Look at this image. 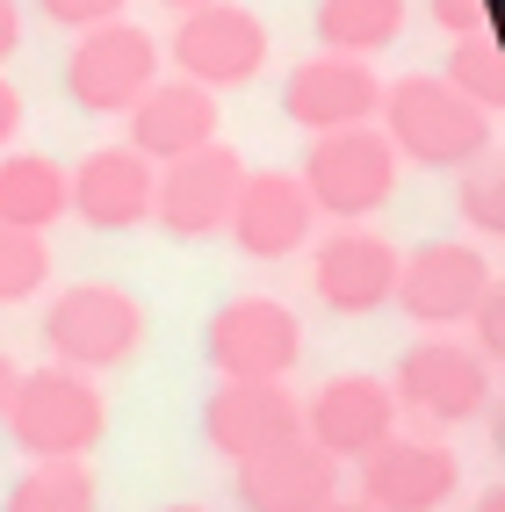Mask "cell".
Here are the masks:
<instances>
[{"label":"cell","mask_w":505,"mask_h":512,"mask_svg":"<svg viewBox=\"0 0 505 512\" xmlns=\"http://www.w3.org/2000/svg\"><path fill=\"white\" fill-rule=\"evenodd\" d=\"M152 174L159 166L138 159L130 145H94L80 166H65V217H80L87 231H138L152 224Z\"/></svg>","instance_id":"17"},{"label":"cell","mask_w":505,"mask_h":512,"mask_svg":"<svg viewBox=\"0 0 505 512\" xmlns=\"http://www.w3.org/2000/svg\"><path fill=\"white\" fill-rule=\"evenodd\" d=\"M51 289V246L37 231H8L0 224V303H29Z\"/></svg>","instance_id":"25"},{"label":"cell","mask_w":505,"mask_h":512,"mask_svg":"<svg viewBox=\"0 0 505 512\" xmlns=\"http://www.w3.org/2000/svg\"><path fill=\"white\" fill-rule=\"evenodd\" d=\"M239 181H246V159L231 152L224 138L195 145L188 159H166L152 174V224L181 246H202L231 224V202H239Z\"/></svg>","instance_id":"9"},{"label":"cell","mask_w":505,"mask_h":512,"mask_svg":"<svg viewBox=\"0 0 505 512\" xmlns=\"http://www.w3.org/2000/svg\"><path fill=\"white\" fill-rule=\"evenodd\" d=\"M455 210H462V224L477 231L484 246H498V238H505V174H498V159H491V152L462 166V181H455Z\"/></svg>","instance_id":"24"},{"label":"cell","mask_w":505,"mask_h":512,"mask_svg":"<svg viewBox=\"0 0 505 512\" xmlns=\"http://www.w3.org/2000/svg\"><path fill=\"white\" fill-rule=\"evenodd\" d=\"M426 22L448 29V44H455V37H477V29H491V8H484V0H426Z\"/></svg>","instance_id":"28"},{"label":"cell","mask_w":505,"mask_h":512,"mask_svg":"<svg viewBox=\"0 0 505 512\" xmlns=\"http://www.w3.org/2000/svg\"><path fill=\"white\" fill-rule=\"evenodd\" d=\"M376 130L390 138V152L404 166H433V174H462V166L484 159L491 138H498V123L469 109L441 73L390 80L383 87V109H376Z\"/></svg>","instance_id":"1"},{"label":"cell","mask_w":505,"mask_h":512,"mask_svg":"<svg viewBox=\"0 0 505 512\" xmlns=\"http://www.w3.org/2000/svg\"><path fill=\"white\" fill-rule=\"evenodd\" d=\"M123 123H130V152L138 159H152V166H166V159H188L195 145H210L217 138V123H224V109H217V94L210 87H195V80H152L138 101L123 109Z\"/></svg>","instance_id":"18"},{"label":"cell","mask_w":505,"mask_h":512,"mask_svg":"<svg viewBox=\"0 0 505 512\" xmlns=\"http://www.w3.org/2000/svg\"><path fill=\"white\" fill-rule=\"evenodd\" d=\"M202 440L239 469L303 440V397L289 383H217L202 397Z\"/></svg>","instance_id":"11"},{"label":"cell","mask_w":505,"mask_h":512,"mask_svg":"<svg viewBox=\"0 0 505 512\" xmlns=\"http://www.w3.org/2000/svg\"><path fill=\"white\" fill-rule=\"evenodd\" d=\"M0 224L37 238L65 224V166L51 152H0Z\"/></svg>","instance_id":"21"},{"label":"cell","mask_w":505,"mask_h":512,"mask_svg":"<svg viewBox=\"0 0 505 512\" xmlns=\"http://www.w3.org/2000/svg\"><path fill=\"white\" fill-rule=\"evenodd\" d=\"M231 498H239V512H325L340 498V462L318 455L311 440H289L260 462H239Z\"/></svg>","instance_id":"19"},{"label":"cell","mask_w":505,"mask_h":512,"mask_svg":"<svg viewBox=\"0 0 505 512\" xmlns=\"http://www.w3.org/2000/svg\"><path fill=\"white\" fill-rule=\"evenodd\" d=\"M383 109V80L368 58H296L282 80V116L303 130V138H325V130H361Z\"/></svg>","instance_id":"13"},{"label":"cell","mask_w":505,"mask_h":512,"mask_svg":"<svg viewBox=\"0 0 505 512\" xmlns=\"http://www.w3.org/2000/svg\"><path fill=\"white\" fill-rule=\"evenodd\" d=\"M152 80H159V44L138 22L80 29L73 51H65V94H73L80 116H123Z\"/></svg>","instance_id":"10"},{"label":"cell","mask_w":505,"mask_h":512,"mask_svg":"<svg viewBox=\"0 0 505 512\" xmlns=\"http://www.w3.org/2000/svg\"><path fill=\"white\" fill-rule=\"evenodd\" d=\"M477 512H505V498H498V491H484V498H477Z\"/></svg>","instance_id":"34"},{"label":"cell","mask_w":505,"mask_h":512,"mask_svg":"<svg viewBox=\"0 0 505 512\" xmlns=\"http://www.w3.org/2000/svg\"><path fill=\"white\" fill-rule=\"evenodd\" d=\"M22 87L8 80V73H0V152H15V138H22Z\"/></svg>","instance_id":"29"},{"label":"cell","mask_w":505,"mask_h":512,"mask_svg":"<svg viewBox=\"0 0 505 512\" xmlns=\"http://www.w3.org/2000/svg\"><path fill=\"white\" fill-rule=\"evenodd\" d=\"M462 491V462L448 440L390 433L383 448L361 455V505L368 512H441Z\"/></svg>","instance_id":"12"},{"label":"cell","mask_w":505,"mask_h":512,"mask_svg":"<svg viewBox=\"0 0 505 512\" xmlns=\"http://www.w3.org/2000/svg\"><path fill=\"white\" fill-rule=\"evenodd\" d=\"M397 397L383 375H368V368H347V375H332V383H318V397L303 404V440H311L318 455L332 462H361L368 448H383V440L397 433Z\"/></svg>","instance_id":"14"},{"label":"cell","mask_w":505,"mask_h":512,"mask_svg":"<svg viewBox=\"0 0 505 512\" xmlns=\"http://www.w3.org/2000/svg\"><path fill=\"white\" fill-rule=\"evenodd\" d=\"M404 22H412V0H318V15H311L318 51L368 58V65L404 37Z\"/></svg>","instance_id":"20"},{"label":"cell","mask_w":505,"mask_h":512,"mask_svg":"<svg viewBox=\"0 0 505 512\" xmlns=\"http://www.w3.org/2000/svg\"><path fill=\"white\" fill-rule=\"evenodd\" d=\"M15 383H22V361H15V354H0V419H8V397H15Z\"/></svg>","instance_id":"31"},{"label":"cell","mask_w":505,"mask_h":512,"mask_svg":"<svg viewBox=\"0 0 505 512\" xmlns=\"http://www.w3.org/2000/svg\"><path fill=\"white\" fill-rule=\"evenodd\" d=\"M397 412H412L419 426H469L491 412L498 397V368L448 332H419V347H404L397 375H390Z\"/></svg>","instance_id":"5"},{"label":"cell","mask_w":505,"mask_h":512,"mask_svg":"<svg viewBox=\"0 0 505 512\" xmlns=\"http://www.w3.org/2000/svg\"><path fill=\"white\" fill-rule=\"evenodd\" d=\"M22 51V0H0V65Z\"/></svg>","instance_id":"30"},{"label":"cell","mask_w":505,"mask_h":512,"mask_svg":"<svg viewBox=\"0 0 505 512\" xmlns=\"http://www.w3.org/2000/svg\"><path fill=\"white\" fill-rule=\"evenodd\" d=\"M0 426L29 462H87L109 440V397H101L94 375L44 361V368H22Z\"/></svg>","instance_id":"2"},{"label":"cell","mask_w":505,"mask_h":512,"mask_svg":"<svg viewBox=\"0 0 505 512\" xmlns=\"http://www.w3.org/2000/svg\"><path fill=\"white\" fill-rule=\"evenodd\" d=\"M311 195V210L332 224H368L376 210H390V195L404 181V159L390 152V138L376 123L361 130H325V138L303 145V166H289Z\"/></svg>","instance_id":"3"},{"label":"cell","mask_w":505,"mask_h":512,"mask_svg":"<svg viewBox=\"0 0 505 512\" xmlns=\"http://www.w3.org/2000/svg\"><path fill=\"white\" fill-rule=\"evenodd\" d=\"M202 354L217 383H289V368L303 361V318L282 296H231L202 325Z\"/></svg>","instance_id":"6"},{"label":"cell","mask_w":505,"mask_h":512,"mask_svg":"<svg viewBox=\"0 0 505 512\" xmlns=\"http://www.w3.org/2000/svg\"><path fill=\"white\" fill-rule=\"evenodd\" d=\"M469 325H477V339H469V347H477V354L498 368V354H505V289H498V282L484 289L477 311H469Z\"/></svg>","instance_id":"27"},{"label":"cell","mask_w":505,"mask_h":512,"mask_svg":"<svg viewBox=\"0 0 505 512\" xmlns=\"http://www.w3.org/2000/svg\"><path fill=\"white\" fill-rule=\"evenodd\" d=\"M94 505H101V484L87 462H29L0 498V512H94Z\"/></svg>","instance_id":"22"},{"label":"cell","mask_w":505,"mask_h":512,"mask_svg":"<svg viewBox=\"0 0 505 512\" xmlns=\"http://www.w3.org/2000/svg\"><path fill=\"white\" fill-rule=\"evenodd\" d=\"M159 512H210V505H159Z\"/></svg>","instance_id":"35"},{"label":"cell","mask_w":505,"mask_h":512,"mask_svg":"<svg viewBox=\"0 0 505 512\" xmlns=\"http://www.w3.org/2000/svg\"><path fill=\"white\" fill-rule=\"evenodd\" d=\"M491 282H498V267L484 246H469V238H426V246L397 253L390 303L419 332H455V325H469V311L484 303Z\"/></svg>","instance_id":"7"},{"label":"cell","mask_w":505,"mask_h":512,"mask_svg":"<svg viewBox=\"0 0 505 512\" xmlns=\"http://www.w3.org/2000/svg\"><path fill=\"white\" fill-rule=\"evenodd\" d=\"M145 339H152L145 303L116 282H73L44 303V347L58 368H80V375L123 368L145 354Z\"/></svg>","instance_id":"4"},{"label":"cell","mask_w":505,"mask_h":512,"mask_svg":"<svg viewBox=\"0 0 505 512\" xmlns=\"http://www.w3.org/2000/svg\"><path fill=\"white\" fill-rule=\"evenodd\" d=\"M159 8H174V15H188V8H210V0H159Z\"/></svg>","instance_id":"32"},{"label":"cell","mask_w":505,"mask_h":512,"mask_svg":"<svg viewBox=\"0 0 505 512\" xmlns=\"http://www.w3.org/2000/svg\"><path fill=\"white\" fill-rule=\"evenodd\" d=\"M311 289L332 318H376L390 311V289H397V246L361 224L325 231L311 246Z\"/></svg>","instance_id":"16"},{"label":"cell","mask_w":505,"mask_h":512,"mask_svg":"<svg viewBox=\"0 0 505 512\" xmlns=\"http://www.w3.org/2000/svg\"><path fill=\"white\" fill-rule=\"evenodd\" d=\"M37 15L58 22V29H101V22H123L130 15V0H37Z\"/></svg>","instance_id":"26"},{"label":"cell","mask_w":505,"mask_h":512,"mask_svg":"<svg viewBox=\"0 0 505 512\" xmlns=\"http://www.w3.org/2000/svg\"><path fill=\"white\" fill-rule=\"evenodd\" d=\"M311 195H303V181L289 174V166H246L239 181V202H231V246H239L246 260L275 267V260H296L303 246H311Z\"/></svg>","instance_id":"15"},{"label":"cell","mask_w":505,"mask_h":512,"mask_svg":"<svg viewBox=\"0 0 505 512\" xmlns=\"http://www.w3.org/2000/svg\"><path fill=\"white\" fill-rule=\"evenodd\" d=\"M267 51H275V37H267V22L253 8H239V0H210V8H188L174 22V44H166V58H174V73L195 80V87H253L267 73Z\"/></svg>","instance_id":"8"},{"label":"cell","mask_w":505,"mask_h":512,"mask_svg":"<svg viewBox=\"0 0 505 512\" xmlns=\"http://www.w3.org/2000/svg\"><path fill=\"white\" fill-rule=\"evenodd\" d=\"M441 80H448V87H455L477 116H491V123H498V109H505V51H498L491 29H477V37H455V44H448Z\"/></svg>","instance_id":"23"},{"label":"cell","mask_w":505,"mask_h":512,"mask_svg":"<svg viewBox=\"0 0 505 512\" xmlns=\"http://www.w3.org/2000/svg\"><path fill=\"white\" fill-rule=\"evenodd\" d=\"M325 512H368V505H361V498H332Z\"/></svg>","instance_id":"33"}]
</instances>
